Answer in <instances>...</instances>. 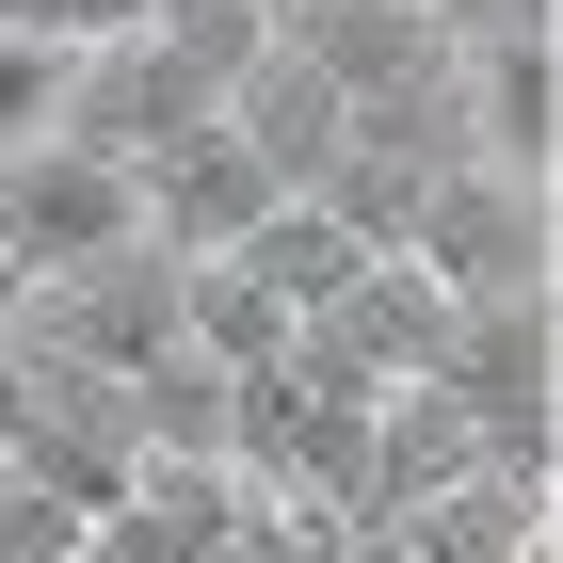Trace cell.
I'll use <instances>...</instances> for the list:
<instances>
[{
	"label": "cell",
	"instance_id": "obj_1",
	"mask_svg": "<svg viewBox=\"0 0 563 563\" xmlns=\"http://www.w3.org/2000/svg\"><path fill=\"white\" fill-rule=\"evenodd\" d=\"M162 339H177V258H162V242H113V258L48 274V290L16 306V354L65 371V387H130Z\"/></svg>",
	"mask_w": 563,
	"mask_h": 563
},
{
	"label": "cell",
	"instance_id": "obj_2",
	"mask_svg": "<svg viewBox=\"0 0 563 563\" xmlns=\"http://www.w3.org/2000/svg\"><path fill=\"white\" fill-rule=\"evenodd\" d=\"M402 258L434 274L451 306H531L548 290V177H499V162H434Z\"/></svg>",
	"mask_w": 563,
	"mask_h": 563
},
{
	"label": "cell",
	"instance_id": "obj_3",
	"mask_svg": "<svg viewBox=\"0 0 563 563\" xmlns=\"http://www.w3.org/2000/svg\"><path fill=\"white\" fill-rule=\"evenodd\" d=\"M434 387H451V419L483 434V467L548 483V451H563V402H548V290H531V306H451Z\"/></svg>",
	"mask_w": 563,
	"mask_h": 563
},
{
	"label": "cell",
	"instance_id": "obj_4",
	"mask_svg": "<svg viewBox=\"0 0 563 563\" xmlns=\"http://www.w3.org/2000/svg\"><path fill=\"white\" fill-rule=\"evenodd\" d=\"M113 242H145V194H130V162H97V145H16L0 162V258L33 274H81V258H113Z\"/></svg>",
	"mask_w": 563,
	"mask_h": 563
},
{
	"label": "cell",
	"instance_id": "obj_5",
	"mask_svg": "<svg viewBox=\"0 0 563 563\" xmlns=\"http://www.w3.org/2000/svg\"><path fill=\"white\" fill-rule=\"evenodd\" d=\"M434 339H451V290H434L419 258H371L339 306H306V322H290V371H322V387H419Z\"/></svg>",
	"mask_w": 563,
	"mask_h": 563
},
{
	"label": "cell",
	"instance_id": "obj_6",
	"mask_svg": "<svg viewBox=\"0 0 563 563\" xmlns=\"http://www.w3.org/2000/svg\"><path fill=\"white\" fill-rule=\"evenodd\" d=\"M451 145L499 162V177H548V162H563V48H548V33L451 48Z\"/></svg>",
	"mask_w": 563,
	"mask_h": 563
},
{
	"label": "cell",
	"instance_id": "obj_7",
	"mask_svg": "<svg viewBox=\"0 0 563 563\" xmlns=\"http://www.w3.org/2000/svg\"><path fill=\"white\" fill-rule=\"evenodd\" d=\"M274 48L290 65H322L339 97H402L451 65V33H434V0H274Z\"/></svg>",
	"mask_w": 563,
	"mask_h": 563
},
{
	"label": "cell",
	"instance_id": "obj_8",
	"mask_svg": "<svg viewBox=\"0 0 563 563\" xmlns=\"http://www.w3.org/2000/svg\"><path fill=\"white\" fill-rule=\"evenodd\" d=\"M339 130H354V97L322 81V65H290V48H258V65H225V145L274 177V194H306V177L339 162Z\"/></svg>",
	"mask_w": 563,
	"mask_h": 563
},
{
	"label": "cell",
	"instance_id": "obj_9",
	"mask_svg": "<svg viewBox=\"0 0 563 563\" xmlns=\"http://www.w3.org/2000/svg\"><path fill=\"white\" fill-rule=\"evenodd\" d=\"M130 194H145V242H162V258H225V242H242V225L274 210V177L242 162V145H225V113H210L194 145H162V162H145Z\"/></svg>",
	"mask_w": 563,
	"mask_h": 563
},
{
	"label": "cell",
	"instance_id": "obj_10",
	"mask_svg": "<svg viewBox=\"0 0 563 563\" xmlns=\"http://www.w3.org/2000/svg\"><path fill=\"white\" fill-rule=\"evenodd\" d=\"M467 467H483V434L451 419V387H434V371H419V387H387V402H371V467H354V531L419 516L434 483H467Z\"/></svg>",
	"mask_w": 563,
	"mask_h": 563
},
{
	"label": "cell",
	"instance_id": "obj_11",
	"mask_svg": "<svg viewBox=\"0 0 563 563\" xmlns=\"http://www.w3.org/2000/svg\"><path fill=\"white\" fill-rule=\"evenodd\" d=\"M371 548H387V563H516V548H548V483L467 467V483H434L419 516H387Z\"/></svg>",
	"mask_w": 563,
	"mask_h": 563
},
{
	"label": "cell",
	"instance_id": "obj_12",
	"mask_svg": "<svg viewBox=\"0 0 563 563\" xmlns=\"http://www.w3.org/2000/svg\"><path fill=\"white\" fill-rule=\"evenodd\" d=\"M225 258H242V274H258V290H274V306H290V322H306V306H339L354 274H371V242H354V225H322V210H306V194H274V210L242 225Z\"/></svg>",
	"mask_w": 563,
	"mask_h": 563
},
{
	"label": "cell",
	"instance_id": "obj_13",
	"mask_svg": "<svg viewBox=\"0 0 563 563\" xmlns=\"http://www.w3.org/2000/svg\"><path fill=\"white\" fill-rule=\"evenodd\" d=\"M177 354H210V371H274V354H290V306H274L242 258H177Z\"/></svg>",
	"mask_w": 563,
	"mask_h": 563
},
{
	"label": "cell",
	"instance_id": "obj_14",
	"mask_svg": "<svg viewBox=\"0 0 563 563\" xmlns=\"http://www.w3.org/2000/svg\"><path fill=\"white\" fill-rule=\"evenodd\" d=\"M65 81H81V48H33V33H0V162L65 130Z\"/></svg>",
	"mask_w": 563,
	"mask_h": 563
},
{
	"label": "cell",
	"instance_id": "obj_15",
	"mask_svg": "<svg viewBox=\"0 0 563 563\" xmlns=\"http://www.w3.org/2000/svg\"><path fill=\"white\" fill-rule=\"evenodd\" d=\"M162 0H0V33H33V48H113V33H145Z\"/></svg>",
	"mask_w": 563,
	"mask_h": 563
},
{
	"label": "cell",
	"instance_id": "obj_16",
	"mask_svg": "<svg viewBox=\"0 0 563 563\" xmlns=\"http://www.w3.org/2000/svg\"><path fill=\"white\" fill-rule=\"evenodd\" d=\"M434 33L483 48V33H563V0H434Z\"/></svg>",
	"mask_w": 563,
	"mask_h": 563
},
{
	"label": "cell",
	"instance_id": "obj_17",
	"mask_svg": "<svg viewBox=\"0 0 563 563\" xmlns=\"http://www.w3.org/2000/svg\"><path fill=\"white\" fill-rule=\"evenodd\" d=\"M16 434H33V354H0V467H16Z\"/></svg>",
	"mask_w": 563,
	"mask_h": 563
},
{
	"label": "cell",
	"instance_id": "obj_18",
	"mask_svg": "<svg viewBox=\"0 0 563 563\" xmlns=\"http://www.w3.org/2000/svg\"><path fill=\"white\" fill-rule=\"evenodd\" d=\"M16 306H33V274H16V258H0V354H16Z\"/></svg>",
	"mask_w": 563,
	"mask_h": 563
}]
</instances>
